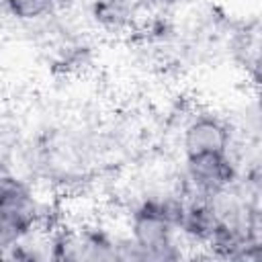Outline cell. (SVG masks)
Listing matches in <instances>:
<instances>
[{"instance_id":"6","label":"cell","mask_w":262,"mask_h":262,"mask_svg":"<svg viewBox=\"0 0 262 262\" xmlns=\"http://www.w3.org/2000/svg\"><path fill=\"white\" fill-rule=\"evenodd\" d=\"M254 74H256V80L262 84V39H260L256 55H254Z\"/></svg>"},{"instance_id":"1","label":"cell","mask_w":262,"mask_h":262,"mask_svg":"<svg viewBox=\"0 0 262 262\" xmlns=\"http://www.w3.org/2000/svg\"><path fill=\"white\" fill-rule=\"evenodd\" d=\"M182 207L170 201H145L131 217V254L137 260L176 258L174 229L180 227Z\"/></svg>"},{"instance_id":"5","label":"cell","mask_w":262,"mask_h":262,"mask_svg":"<svg viewBox=\"0 0 262 262\" xmlns=\"http://www.w3.org/2000/svg\"><path fill=\"white\" fill-rule=\"evenodd\" d=\"M55 2L57 0H4V6L16 20L29 23L49 14Z\"/></svg>"},{"instance_id":"2","label":"cell","mask_w":262,"mask_h":262,"mask_svg":"<svg viewBox=\"0 0 262 262\" xmlns=\"http://www.w3.org/2000/svg\"><path fill=\"white\" fill-rule=\"evenodd\" d=\"M39 219V205L29 188L18 178L4 176L0 184V246L4 252L20 244Z\"/></svg>"},{"instance_id":"3","label":"cell","mask_w":262,"mask_h":262,"mask_svg":"<svg viewBox=\"0 0 262 262\" xmlns=\"http://www.w3.org/2000/svg\"><path fill=\"white\" fill-rule=\"evenodd\" d=\"M188 180L201 192V196H213L223 192L233 182V166L229 151L225 154H207L196 158H186Z\"/></svg>"},{"instance_id":"7","label":"cell","mask_w":262,"mask_h":262,"mask_svg":"<svg viewBox=\"0 0 262 262\" xmlns=\"http://www.w3.org/2000/svg\"><path fill=\"white\" fill-rule=\"evenodd\" d=\"M160 2H166V4H172V2H178V0H160Z\"/></svg>"},{"instance_id":"4","label":"cell","mask_w":262,"mask_h":262,"mask_svg":"<svg viewBox=\"0 0 262 262\" xmlns=\"http://www.w3.org/2000/svg\"><path fill=\"white\" fill-rule=\"evenodd\" d=\"M182 147H184V158L225 154L229 151V131L215 117L209 115L196 117L184 129Z\"/></svg>"}]
</instances>
